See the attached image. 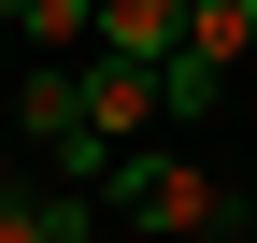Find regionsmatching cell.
<instances>
[{
    "label": "cell",
    "instance_id": "2",
    "mask_svg": "<svg viewBox=\"0 0 257 243\" xmlns=\"http://www.w3.org/2000/svg\"><path fill=\"white\" fill-rule=\"evenodd\" d=\"M15 129L57 158V186H100V158H114L100 114H86V57H29V72H15Z\"/></svg>",
    "mask_w": 257,
    "mask_h": 243
},
{
    "label": "cell",
    "instance_id": "5",
    "mask_svg": "<svg viewBox=\"0 0 257 243\" xmlns=\"http://www.w3.org/2000/svg\"><path fill=\"white\" fill-rule=\"evenodd\" d=\"M100 43L114 57H172L186 43V0H100Z\"/></svg>",
    "mask_w": 257,
    "mask_h": 243
},
{
    "label": "cell",
    "instance_id": "4",
    "mask_svg": "<svg viewBox=\"0 0 257 243\" xmlns=\"http://www.w3.org/2000/svg\"><path fill=\"white\" fill-rule=\"evenodd\" d=\"M15 43L29 57H86L100 43V0H15Z\"/></svg>",
    "mask_w": 257,
    "mask_h": 243
},
{
    "label": "cell",
    "instance_id": "3",
    "mask_svg": "<svg viewBox=\"0 0 257 243\" xmlns=\"http://www.w3.org/2000/svg\"><path fill=\"white\" fill-rule=\"evenodd\" d=\"M243 43H257V0H186V43L157 57V100L172 114H214V86L243 72Z\"/></svg>",
    "mask_w": 257,
    "mask_h": 243
},
{
    "label": "cell",
    "instance_id": "6",
    "mask_svg": "<svg viewBox=\"0 0 257 243\" xmlns=\"http://www.w3.org/2000/svg\"><path fill=\"white\" fill-rule=\"evenodd\" d=\"M0 43H15V0H0Z\"/></svg>",
    "mask_w": 257,
    "mask_h": 243
},
{
    "label": "cell",
    "instance_id": "7",
    "mask_svg": "<svg viewBox=\"0 0 257 243\" xmlns=\"http://www.w3.org/2000/svg\"><path fill=\"white\" fill-rule=\"evenodd\" d=\"M72 243H114V229H72Z\"/></svg>",
    "mask_w": 257,
    "mask_h": 243
},
{
    "label": "cell",
    "instance_id": "1",
    "mask_svg": "<svg viewBox=\"0 0 257 243\" xmlns=\"http://www.w3.org/2000/svg\"><path fill=\"white\" fill-rule=\"evenodd\" d=\"M86 200H114V215L143 229V243H186V229H229V186H214L200 158H128V143L100 158V186H86Z\"/></svg>",
    "mask_w": 257,
    "mask_h": 243
}]
</instances>
